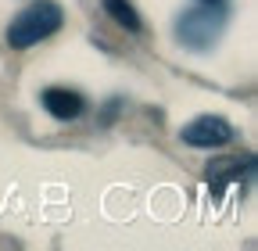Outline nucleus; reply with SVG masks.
Returning a JSON list of instances; mask_svg holds the SVG:
<instances>
[{
    "label": "nucleus",
    "mask_w": 258,
    "mask_h": 251,
    "mask_svg": "<svg viewBox=\"0 0 258 251\" xmlns=\"http://www.w3.org/2000/svg\"><path fill=\"white\" fill-rule=\"evenodd\" d=\"M64 15L61 8L54 4V0H36V4H29L25 11H18L8 25V47L15 50H29V47H36L40 40L54 36L57 29H61Z\"/></svg>",
    "instance_id": "obj_1"
},
{
    "label": "nucleus",
    "mask_w": 258,
    "mask_h": 251,
    "mask_svg": "<svg viewBox=\"0 0 258 251\" xmlns=\"http://www.w3.org/2000/svg\"><path fill=\"white\" fill-rule=\"evenodd\" d=\"M226 29V11L219 4H205V8H190L176 18V36L183 47L190 50H208L215 47V40Z\"/></svg>",
    "instance_id": "obj_2"
},
{
    "label": "nucleus",
    "mask_w": 258,
    "mask_h": 251,
    "mask_svg": "<svg viewBox=\"0 0 258 251\" xmlns=\"http://www.w3.org/2000/svg\"><path fill=\"white\" fill-rule=\"evenodd\" d=\"M233 140V126L226 122L222 115H201V118H194L183 126V144L190 147H222V144H230Z\"/></svg>",
    "instance_id": "obj_3"
},
{
    "label": "nucleus",
    "mask_w": 258,
    "mask_h": 251,
    "mask_svg": "<svg viewBox=\"0 0 258 251\" xmlns=\"http://www.w3.org/2000/svg\"><path fill=\"white\" fill-rule=\"evenodd\" d=\"M40 104H43V111H47L50 118H57V122H72V118H79V115L86 111V101L79 97L76 90H69V86H47V90L40 93Z\"/></svg>",
    "instance_id": "obj_4"
},
{
    "label": "nucleus",
    "mask_w": 258,
    "mask_h": 251,
    "mask_svg": "<svg viewBox=\"0 0 258 251\" xmlns=\"http://www.w3.org/2000/svg\"><path fill=\"white\" fill-rule=\"evenodd\" d=\"M104 11H108L122 29H129V33H140V29H144L140 15H137V8H133V0H104Z\"/></svg>",
    "instance_id": "obj_5"
},
{
    "label": "nucleus",
    "mask_w": 258,
    "mask_h": 251,
    "mask_svg": "<svg viewBox=\"0 0 258 251\" xmlns=\"http://www.w3.org/2000/svg\"><path fill=\"white\" fill-rule=\"evenodd\" d=\"M240 165H254V162L251 158H240V154H233V158H215L208 165V179H215V183L240 179Z\"/></svg>",
    "instance_id": "obj_6"
},
{
    "label": "nucleus",
    "mask_w": 258,
    "mask_h": 251,
    "mask_svg": "<svg viewBox=\"0 0 258 251\" xmlns=\"http://www.w3.org/2000/svg\"><path fill=\"white\" fill-rule=\"evenodd\" d=\"M201 4H222V0H201Z\"/></svg>",
    "instance_id": "obj_7"
}]
</instances>
